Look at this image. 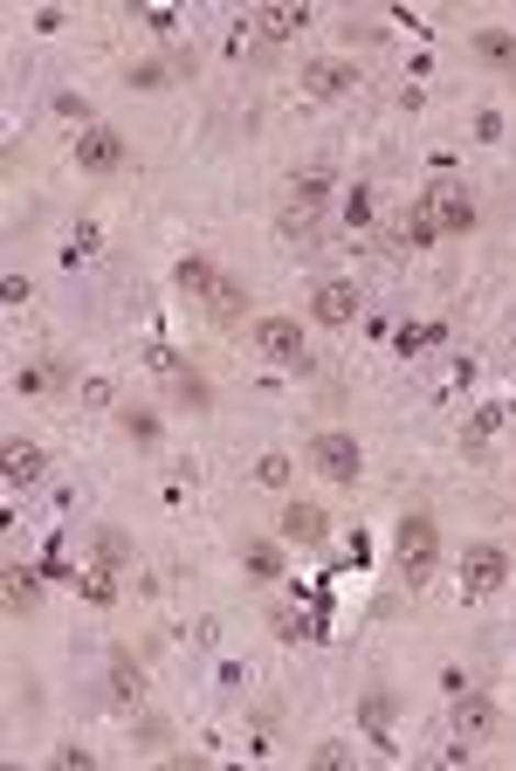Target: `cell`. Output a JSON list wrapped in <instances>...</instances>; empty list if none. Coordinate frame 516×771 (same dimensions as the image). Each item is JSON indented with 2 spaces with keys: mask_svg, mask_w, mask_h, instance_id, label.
<instances>
[{
  "mask_svg": "<svg viewBox=\"0 0 516 771\" xmlns=\"http://www.w3.org/2000/svg\"><path fill=\"white\" fill-rule=\"evenodd\" d=\"M56 386H63L56 366H21V372H14V393H56Z\"/></svg>",
  "mask_w": 516,
  "mask_h": 771,
  "instance_id": "d4e9b609",
  "label": "cell"
},
{
  "mask_svg": "<svg viewBox=\"0 0 516 771\" xmlns=\"http://www.w3.org/2000/svg\"><path fill=\"white\" fill-rule=\"evenodd\" d=\"M345 221H351V227H366V221H372V193H366V187H351V193H345Z\"/></svg>",
  "mask_w": 516,
  "mask_h": 771,
  "instance_id": "4dcf8cb0",
  "label": "cell"
},
{
  "mask_svg": "<svg viewBox=\"0 0 516 771\" xmlns=\"http://www.w3.org/2000/svg\"><path fill=\"white\" fill-rule=\"evenodd\" d=\"M117 427L132 442H159V414H145V406H117Z\"/></svg>",
  "mask_w": 516,
  "mask_h": 771,
  "instance_id": "cb8c5ba5",
  "label": "cell"
},
{
  "mask_svg": "<svg viewBox=\"0 0 516 771\" xmlns=\"http://www.w3.org/2000/svg\"><path fill=\"white\" fill-rule=\"evenodd\" d=\"M248 572H255V579H276V572H282V545L255 537V545H248Z\"/></svg>",
  "mask_w": 516,
  "mask_h": 771,
  "instance_id": "484cf974",
  "label": "cell"
},
{
  "mask_svg": "<svg viewBox=\"0 0 516 771\" xmlns=\"http://www.w3.org/2000/svg\"><path fill=\"white\" fill-rule=\"evenodd\" d=\"M200 303H206V311H214L221 324H242V317H248V290H242L235 276H214V290H206Z\"/></svg>",
  "mask_w": 516,
  "mask_h": 771,
  "instance_id": "7c38bea8",
  "label": "cell"
},
{
  "mask_svg": "<svg viewBox=\"0 0 516 771\" xmlns=\"http://www.w3.org/2000/svg\"><path fill=\"white\" fill-rule=\"evenodd\" d=\"M427 208H434V227H441V235H469V227H475V193L461 187L455 172H441L427 187Z\"/></svg>",
  "mask_w": 516,
  "mask_h": 771,
  "instance_id": "277c9868",
  "label": "cell"
},
{
  "mask_svg": "<svg viewBox=\"0 0 516 771\" xmlns=\"http://www.w3.org/2000/svg\"><path fill=\"white\" fill-rule=\"evenodd\" d=\"M0 593H8V613L21 621V613H35V606H42V579H35V572H21V565H8V585H0Z\"/></svg>",
  "mask_w": 516,
  "mask_h": 771,
  "instance_id": "9a60e30c",
  "label": "cell"
},
{
  "mask_svg": "<svg viewBox=\"0 0 516 771\" xmlns=\"http://www.w3.org/2000/svg\"><path fill=\"white\" fill-rule=\"evenodd\" d=\"M172 400H179V406H187V414H206V406H214V386H206V379H200V372L187 366V372H179V379H172Z\"/></svg>",
  "mask_w": 516,
  "mask_h": 771,
  "instance_id": "ffe728a7",
  "label": "cell"
},
{
  "mask_svg": "<svg viewBox=\"0 0 516 771\" xmlns=\"http://www.w3.org/2000/svg\"><path fill=\"white\" fill-rule=\"evenodd\" d=\"M76 593H83L90 606H117V572H103V565H90V572H76Z\"/></svg>",
  "mask_w": 516,
  "mask_h": 771,
  "instance_id": "44dd1931",
  "label": "cell"
},
{
  "mask_svg": "<svg viewBox=\"0 0 516 771\" xmlns=\"http://www.w3.org/2000/svg\"><path fill=\"white\" fill-rule=\"evenodd\" d=\"M282 235H290V242H310V235H317V214H296V208H282Z\"/></svg>",
  "mask_w": 516,
  "mask_h": 771,
  "instance_id": "f1b7e54d",
  "label": "cell"
},
{
  "mask_svg": "<svg viewBox=\"0 0 516 771\" xmlns=\"http://www.w3.org/2000/svg\"><path fill=\"white\" fill-rule=\"evenodd\" d=\"M248 338H255V351H262V358L303 366V331H296V317H255V324H248Z\"/></svg>",
  "mask_w": 516,
  "mask_h": 771,
  "instance_id": "8992f818",
  "label": "cell"
},
{
  "mask_svg": "<svg viewBox=\"0 0 516 771\" xmlns=\"http://www.w3.org/2000/svg\"><path fill=\"white\" fill-rule=\"evenodd\" d=\"M76 166L83 172H97V179H111V172H124L132 166V145H124L111 124H90L83 138H76Z\"/></svg>",
  "mask_w": 516,
  "mask_h": 771,
  "instance_id": "5b68a950",
  "label": "cell"
},
{
  "mask_svg": "<svg viewBox=\"0 0 516 771\" xmlns=\"http://www.w3.org/2000/svg\"><path fill=\"white\" fill-rule=\"evenodd\" d=\"M214 262H206V255H179V269H172V282H179V290H187V297H206V290H214Z\"/></svg>",
  "mask_w": 516,
  "mask_h": 771,
  "instance_id": "ac0fdd59",
  "label": "cell"
},
{
  "mask_svg": "<svg viewBox=\"0 0 516 771\" xmlns=\"http://www.w3.org/2000/svg\"><path fill=\"white\" fill-rule=\"evenodd\" d=\"M255 476H262V490H290V455H262Z\"/></svg>",
  "mask_w": 516,
  "mask_h": 771,
  "instance_id": "4316f807",
  "label": "cell"
},
{
  "mask_svg": "<svg viewBox=\"0 0 516 771\" xmlns=\"http://www.w3.org/2000/svg\"><path fill=\"white\" fill-rule=\"evenodd\" d=\"M366 730H372V737L393 730V696H366Z\"/></svg>",
  "mask_w": 516,
  "mask_h": 771,
  "instance_id": "83f0119b",
  "label": "cell"
},
{
  "mask_svg": "<svg viewBox=\"0 0 516 771\" xmlns=\"http://www.w3.org/2000/svg\"><path fill=\"white\" fill-rule=\"evenodd\" d=\"M42 476V448H29V442H8V482L21 490V482H35Z\"/></svg>",
  "mask_w": 516,
  "mask_h": 771,
  "instance_id": "7402d4cb",
  "label": "cell"
},
{
  "mask_svg": "<svg viewBox=\"0 0 516 771\" xmlns=\"http://www.w3.org/2000/svg\"><path fill=\"white\" fill-rule=\"evenodd\" d=\"M56 764H69V771H90V751H83V744H63V751H56Z\"/></svg>",
  "mask_w": 516,
  "mask_h": 771,
  "instance_id": "d6a6232c",
  "label": "cell"
},
{
  "mask_svg": "<svg viewBox=\"0 0 516 771\" xmlns=\"http://www.w3.org/2000/svg\"><path fill=\"white\" fill-rule=\"evenodd\" d=\"M124 83H132V90H159V83H166V69H159V63H145V69L124 76Z\"/></svg>",
  "mask_w": 516,
  "mask_h": 771,
  "instance_id": "1f68e13d",
  "label": "cell"
},
{
  "mask_svg": "<svg viewBox=\"0 0 516 771\" xmlns=\"http://www.w3.org/2000/svg\"><path fill=\"white\" fill-rule=\"evenodd\" d=\"M303 29H310V8H303V0H296V8H290V0H276V8L255 14V35H262V42H290V35H303Z\"/></svg>",
  "mask_w": 516,
  "mask_h": 771,
  "instance_id": "9c48e42d",
  "label": "cell"
},
{
  "mask_svg": "<svg viewBox=\"0 0 516 771\" xmlns=\"http://www.w3.org/2000/svg\"><path fill=\"white\" fill-rule=\"evenodd\" d=\"M310 764H317V771H338V764H351V744H317V751H310Z\"/></svg>",
  "mask_w": 516,
  "mask_h": 771,
  "instance_id": "f546056e",
  "label": "cell"
},
{
  "mask_svg": "<svg viewBox=\"0 0 516 771\" xmlns=\"http://www.w3.org/2000/svg\"><path fill=\"white\" fill-rule=\"evenodd\" d=\"M496 730V703L489 696H461L455 703V737H489Z\"/></svg>",
  "mask_w": 516,
  "mask_h": 771,
  "instance_id": "4fadbf2b",
  "label": "cell"
},
{
  "mask_svg": "<svg viewBox=\"0 0 516 771\" xmlns=\"http://www.w3.org/2000/svg\"><path fill=\"white\" fill-rule=\"evenodd\" d=\"M310 461H317V476H324V482H338V490H351V482L366 476V455H358V442H351L345 427L317 434V442H310Z\"/></svg>",
  "mask_w": 516,
  "mask_h": 771,
  "instance_id": "7a4b0ae2",
  "label": "cell"
},
{
  "mask_svg": "<svg viewBox=\"0 0 516 771\" xmlns=\"http://www.w3.org/2000/svg\"><path fill=\"white\" fill-rule=\"evenodd\" d=\"M303 90L310 97H345V90H358V69L351 63H330V56H310L303 63Z\"/></svg>",
  "mask_w": 516,
  "mask_h": 771,
  "instance_id": "ba28073f",
  "label": "cell"
},
{
  "mask_svg": "<svg viewBox=\"0 0 516 771\" xmlns=\"http://www.w3.org/2000/svg\"><path fill=\"white\" fill-rule=\"evenodd\" d=\"M111 696H117L124 709H138V703H145V668L132 661V648H117V655H111Z\"/></svg>",
  "mask_w": 516,
  "mask_h": 771,
  "instance_id": "8fae6325",
  "label": "cell"
},
{
  "mask_svg": "<svg viewBox=\"0 0 516 771\" xmlns=\"http://www.w3.org/2000/svg\"><path fill=\"white\" fill-rule=\"evenodd\" d=\"M469 48H475L482 63H496V69H516V35H509V29H475Z\"/></svg>",
  "mask_w": 516,
  "mask_h": 771,
  "instance_id": "2e32d148",
  "label": "cell"
},
{
  "mask_svg": "<svg viewBox=\"0 0 516 771\" xmlns=\"http://www.w3.org/2000/svg\"><path fill=\"white\" fill-rule=\"evenodd\" d=\"M393 558H400L406 585H420V579L434 572V558H441V530H434V517L406 510V517H400V530H393Z\"/></svg>",
  "mask_w": 516,
  "mask_h": 771,
  "instance_id": "6da1fadb",
  "label": "cell"
},
{
  "mask_svg": "<svg viewBox=\"0 0 516 771\" xmlns=\"http://www.w3.org/2000/svg\"><path fill=\"white\" fill-rule=\"evenodd\" d=\"M90 558L103 565V572H124V565H132V537H124V530H97L90 537Z\"/></svg>",
  "mask_w": 516,
  "mask_h": 771,
  "instance_id": "e0dca14e",
  "label": "cell"
},
{
  "mask_svg": "<svg viewBox=\"0 0 516 771\" xmlns=\"http://www.w3.org/2000/svg\"><path fill=\"white\" fill-rule=\"evenodd\" d=\"M310 317L330 324V331H345L358 317V290H351V282H317V290H310Z\"/></svg>",
  "mask_w": 516,
  "mask_h": 771,
  "instance_id": "52a82bcc",
  "label": "cell"
},
{
  "mask_svg": "<svg viewBox=\"0 0 516 771\" xmlns=\"http://www.w3.org/2000/svg\"><path fill=\"white\" fill-rule=\"evenodd\" d=\"M509 585V551L503 545H469L461 551V600H489Z\"/></svg>",
  "mask_w": 516,
  "mask_h": 771,
  "instance_id": "3957f363",
  "label": "cell"
},
{
  "mask_svg": "<svg viewBox=\"0 0 516 771\" xmlns=\"http://www.w3.org/2000/svg\"><path fill=\"white\" fill-rule=\"evenodd\" d=\"M269 627H276V640H310V634H317V613H290V606H276V613H269Z\"/></svg>",
  "mask_w": 516,
  "mask_h": 771,
  "instance_id": "603a6c76",
  "label": "cell"
},
{
  "mask_svg": "<svg viewBox=\"0 0 516 771\" xmlns=\"http://www.w3.org/2000/svg\"><path fill=\"white\" fill-rule=\"evenodd\" d=\"M324 200H330V172H303V179H290V200H282V208L324 214Z\"/></svg>",
  "mask_w": 516,
  "mask_h": 771,
  "instance_id": "5bb4252c",
  "label": "cell"
},
{
  "mask_svg": "<svg viewBox=\"0 0 516 771\" xmlns=\"http://www.w3.org/2000/svg\"><path fill=\"white\" fill-rule=\"evenodd\" d=\"M324 510L317 503H282V537H290V545H324Z\"/></svg>",
  "mask_w": 516,
  "mask_h": 771,
  "instance_id": "30bf717a",
  "label": "cell"
},
{
  "mask_svg": "<svg viewBox=\"0 0 516 771\" xmlns=\"http://www.w3.org/2000/svg\"><path fill=\"white\" fill-rule=\"evenodd\" d=\"M434 235H441V227H434V208H427V200H413V208L400 214V242L406 248H427Z\"/></svg>",
  "mask_w": 516,
  "mask_h": 771,
  "instance_id": "d6986e66",
  "label": "cell"
}]
</instances>
